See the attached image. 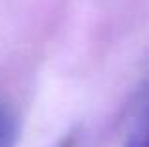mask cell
<instances>
[{
    "instance_id": "obj_1",
    "label": "cell",
    "mask_w": 149,
    "mask_h": 147,
    "mask_svg": "<svg viewBox=\"0 0 149 147\" xmlns=\"http://www.w3.org/2000/svg\"><path fill=\"white\" fill-rule=\"evenodd\" d=\"M123 147H149V89Z\"/></svg>"
},
{
    "instance_id": "obj_2",
    "label": "cell",
    "mask_w": 149,
    "mask_h": 147,
    "mask_svg": "<svg viewBox=\"0 0 149 147\" xmlns=\"http://www.w3.org/2000/svg\"><path fill=\"white\" fill-rule=\"evenodd\" d=\"M21 134V125L15 110L0 100V147H15Z\"/></svg>"
}]
</instances>
